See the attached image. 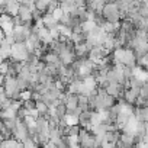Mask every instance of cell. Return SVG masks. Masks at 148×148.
I'll list each match as a JSON object with an SVG mask.
<instances>
[{"instance_id": "8fae6325", "label": "cell", "mask_w": 148, "mask_h": 148, "mask_svg": "<svg viewBox=\"0 0 148 148\" xmlns=\"http://www.w3.org/2000/svg\"><path fill=\"white\" fill-rule=\"evenodd\" d=\"M60 2H61V3H64V2H70V0H60Z\"/></svg>"}, {"instance_id": "277c9868", "label": "cell", "mask_w": 148, "mask_h": 148, "mask_svg": "<svg viewBox=\"0 0 148 148\" xmlns=\"http://www.w3.org/2000/svg\"><path fill=\"white\" fill-rule=\"evenodd\" d=\"M18 16L23 21V25H25V23H28V22H34V10H32V9H29L28 6L21 5V9H19Z\"/></svg>"}, {"instance_id": "7a4b0ae2", "label": "cell", "mask_w": 148, "mask_h": 148, "mask_svg": "<svg viewBox=\"0 0 148 148\" xmlns=\"http://www.w3.org/2000/svg\"><path fill=\"white\" fill-rule=\"evenodd\" d=\"M32 52L28 49L26 44L25 42H16L13 47H12V60L15 61H21V62H26L29 58H31Z\"/></svg>"}, {"instance_id": "9c48e42d", "label": "cell", "mask_w": 148, "mask_h": 148, "mask_svg": "<svg viewBox=\"0 0 148 148\" xmlns=\"http://www.w3.org/2000/svg\"><path fill=\"white\" fill-rule=\"evenodd\" d=\"M32 96H34V92L29 89V90H23L22 93H21V100L22 102H26V100H31L32 99Z\"/></svg>"}, {"instance_id": "52a82bcc", "label": "cell", "mask_w": 148, "mask_h": 148, "mask_svg": "<svg viewBox=\"0 0 148 148\" xmlns=\"http://www.w3.org/2000/svg\"><path fill=\"white\" fill-rule=\"evenodd\" d=\"M18 145H19V141L16 138H10V139H3L0 148H18Z\"/></svg>"}, {"instance_id": "30bf717a", "label": "cell", "mask_w": 148, "mask_h": 148, "mask_svg": "<svg viewBox=\"0 0 148 148\" xmlns=\"http://www.w3.org/2000/svg\"><path fill=\"white\" fill-rule=\"evenodd\" d=\"M51 15H52V16H54V18H55L57 21H61V18H62V16H64L65 13H64V10H62V8L60 6V8H58V9H55V10H54V12H52Z\"/></svg>"}, {"instance_id": "8992f818", "label": "cell", "mask_w": 148, "mask_h": 148, "mask_svg": "<svg viewBox=\"0 0 148 148\" xmlns=\"http://www.w3.org/2000/svg\"><path fill=\"white\" fill-rule=\"evenodd\" d=\"M0 55H2L3 61H8V58L12 57V45L6 42V39L2 41V49H0Z\"/></svg>"}, {"instance_id": "5b68a950", "label": "cell", "mask_w": 148, "mask_h": 148, "mask_svg": "<svg viewBox=\"0 0 148 148\" xmlns=\"http://www.w3.org/2000/svg\"><path fill=\"white\" fill-rule=\"evenodd\" d=\"M42 21H44L45 28H48L49 31H51V29H57V28L60 26V21H57L51 13H45L44 18H42Z\"/></svg>"}, {"instance_id": "ba28073f", "label": "cell", "mask_w": 148, "mask_h": 148, "mask_svg": "<svg viewBox=\"0 0 148 148\" xmlns=\"http://www.w3.org/2000/svg\"><path fill=\"white\" fill-rule=\"evenodd\" d=\"M65 121H67V125L68 126H73V125H79V122H80V119H79V116H74V115H65V118H64Z\"/></svg>"}, {"instance_id": "6da1fadb", "label": "cell", "mask_w": 148, "mask_h": 148, "mask_svg": "<svg viewBox=\"0 0 148 148\" xmlns=\"http://www.w3.org/2000/svg\"><path fill=\"white\" fill-rule=\"evenodd\" d=\"M102 15L106 19V22H112V23L121 22V19H123V13L121 12L118 3H108L105 6Z\"/></svg>"}, {"instance_id": "3957f363", "label": "cell", "mask_w": 148, "mask_h": 148, "mask_svg": "<svg viewBox=\"0 0 148 148\" xmlns=\"http://www.w3.org/2000/svg\"><path fill=\"white\" fill-rule=\"evenodd\" d=\"M65 93H67V97H65L64 103L67 106V112L68 110H73V109H77L79 108V95L68 93V92H65Z\"/></svg>"}]
</instances>
